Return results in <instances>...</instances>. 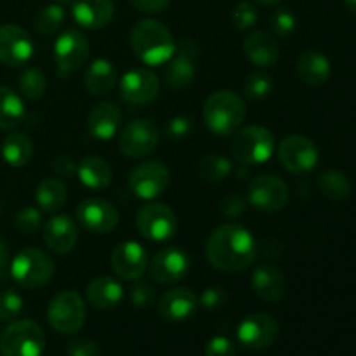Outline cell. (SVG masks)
Instances as JSON below:
<instances>
[{"instance_id": "6da1fadb", "label": "cell", "mask_w": 356, "mask_h": 356, "mask_svg": "<svg viewBox=\"0 0 356 356\" xmlns=\"http://www.w3.org/2000/svg\"><path fill=\"white\" fill-rule=\"evenodd\" d=\"M257 252L259 245L252 233L235 222L218 226L205 245L209 263L225 273H235L249 268L256 261Z\"/></svg>"}, {"instance_id": "7a4b0ae2", "label": "cell", "mask_w": 356, "mask_h": 356, "mask_svg": "<svg viewBox=\"0 0 356 356\" xmlns=\"http://www.w3.org/2000/svg\"><path fill=\"white\" fill-rule=\"evenodd\" d=\"M134 54L148 66L165 65L176 51V40L163 23L156 19H141L131 31Z\"/></svg>"}, {"instance_id": "3957f363", "label": "cell", "mask_w": 356, "mask_h": 356, "mask_svg": "<svg viewBox=\"0 0 356 356\" xmlns=\"http://www.w3.org/2000/svg\"><path fill=\"white\" fill-rule=\"evenodd\" d=\"M247 117L245 101L232 90L211 94L204 104V120L216 136H232L242 127Z\"/></svg>"}, {"instance_id": "277c9868", "label": "cell", "mask_w": 356, "mask_h": 356, "mask_svg": "<svg viewBox=\"0 0 356 356\" xmlns=\"http://www.w3.org/2000/svg\"><path fill=\"white\" fill-rule=\"evenodd\" d=\"M54 261L47 252L35 247L21 250L10 263V277L19 287L35 291L54 277Z\"/></svg>"}, {"instance_id": "5b68a950", "label": "cell", "mask_w": 356, "mask_h": 356, "mask_svg": "<svg viewBox=\"0 0 356 356\" xmlns=\"http://www.w3.org/2000/svg\"><path fill=\"white\" fill-rule=\"evenodd\" d=\"M275 153V136L261 125L238 129L232 141V156L240 165L264 163Z\"/></svg>"}, {"instance_id": "8992f818", "label": "cell", "mask_w": 356, "mask_h": 356, "mask_svg": "<svg viewBox=\"0 0 356 356\" xmlns=\"http://www.w3.org/2000/svg\"><path fill=\"white\" fill-rule=\"evenodd\" d=\"M45 348V334L31 320L13 322L0 337L3 356H40Z\"/></svg>"}, {"instance_id": "52a82bcc", "label": "cell", "mask_w": 356, "mask_h": 356, "mask_svg": "<svg viewBox=\"0 0 356 356\" xmlns=\"http://www.w3.org/2000/svg\"><path fill=\"white\" fill-rule=\"evenodd\" d=\"M47 320L59 334H75L86 322V306L75 291H61L51 299L47 308Z\"/></svg>"}, {"instance_id": "ba28073f", "label": "cell", "mask_w": 356, "mask_h": 356, "mask_svg": "<svg viewBox=\"0 0 356 356\" xmlns=\"http://www.w3.org/2000/svg\"><path fill=\"white\" fill-rule=\"evenodd\" d=\"M160 141L156 124L148 118H136L118 132V148L129 159H143L155 152Z\"/></svg>"}, {"instance_id": "9c48e42d", "label": "cell", "mask_w": 356, "mask_h": 356, "mask_svg": "<svg viewBox=\"0 0 356 356\" xmlns=\"http://www.w3.org/2000/svg\"><path fill=\"white\" fill-rule=\"evenodd\" d=\"M90 45L86 35L80 30H66L56 38L54 44V59L58 75L61 79L73 75L79 72L89 59Z\"/></svg>"}, {"instance_id": "30bf717a", "label": "cell", "mask_w": 356, "mask_h": 356, "mask_svg": "<svg viewBox=\"0 0 356 356\" xmlns=\"http://www.w3.org/2000/svg\"><path fill=\"white\" fill-rule=\"evenodd\" d=\"M200 47L193 38H183L176 45V51L165 63L163 80L172 90L184 89L190 86L197 73V59Z\"/></svg>"}, {"instance_id": "8fae6325", "label": "cell", "mask_w": 356, "mask_h": 356, "mask_svg": "<svg viewBox=\"0 0 356 356\" xmlns=\"http://www.w3.org/2000/svg\"><path fill=\"white\" fill-rule=\"evenodd\" d=\"M136 226L145 238L165 242L176 235L177 218L165 204H146L138 211Z\"/></svg>"}, {"instance_id": "7c38bea8", "label": "cell", "mask_w": 356, "mask_h": 356, "mask_svg": "<svg viewBox=\"0 0 356 356\" xmlns=\"http://www.w3.org/2000/svg\"><path fill=\"white\" fill-rule=\"evenodd\" d=\"M278 159L282 165L292 174H308L320 160L318 146L301 134L287 136L278 146Z\"/></svg>"}, {"instance_id": "4fadbf2b", "label": "cell", "mask_w": 356, "mask_h": 356, "mask_svg": "<svg viewBox=\"0 0 356 356\" xmlns=\"http://www.w3.org/2000/svg\"><path fill=\"white\" fill-rule=\"evenodd\" d=\"M247 200L257 211L278 212L287 205L289 188L282 177L275 174H261L250 181Z\"/></svg>"}, {"instance_id": "5bb4252c", "label": "cell", "mask_w": 356, "mask_h": 356, "mask_svg": "<svg viewBox=\"0 0 356 356\" xmlns=\"http://www.w3.org/2000/svg\"><path fill=\"white\" fill-rule=\"evenodd\" d=\"M191 268V259L181 247H165L159 250L148 263L149 277L162 285H172L183 280Z\"/></svg>"}, {"instance_id": "9a60e30c", "label": "cell", "mask_w": 356, "mask_h": 356, "mask_svg": "<svg viewBox=\"0 0 356 356\" xmlns=\"http://www.w3.org/2000/svg\"><path fill=\"white\" fill-rule=\"evenodd\" d=\"M170 183V172L165 163L152 162L139 163L129 176V188L136 197L143 200H153L167 190Z\"/></svg>"}, {"instance_id": "2e32d148", "label": "cell", "mask_w": 356, "mask_h": 356, "mask_svg": "<svg viewBox=\"0 0 356 356\" xmlns=\"http://www.w3.org/2000/svg\"><path fill=\"white\" fill-rule=\"evenodd\" d=\"M159 92V76L148 68L129 70L120 80V97L131 106H145L155 101Z\"/></svg>"}, {"instance_id": "e0dca14e", "label": "cell", "mask_w": 356, "mask_h": 356, "mask_svg": "<svg viewBox=\"0 0 356 356\" xmlns=\"http://www.w3.org/2000/svg\"><path fill=\"white\" fill-rule=\"evenodd\" d=\"M236 337L247 350H266L277 341L278 323L268 313H252L242 320L238 330H236Z\"/></svg>"}, {"instance_id": "ac0fdd59", "label": "cell", "mask_w": 356, "mask_h": 356, "mask_svg": "<svg viewBox=\"0 0 356 356\" xmlns=\"http://www.w3.org/2000/svg\"><path fill=\"white\" fill-rule=\"evenodd\" d=\"M33 56V42L28 31L17 24L0 26V63L9 68L26 65Z\"/></svg>"}, {"instance_id": "d6986e66", "label": "cell", "mask_w": 356, "mask_h": 356, "mask_svg": "<svg viewBox=\"0 0 356 356\" xmlns=\"http://www.w3.org/2000/svg\"><path fill=\"white\" fill-rule=\"evenodd\" d=\"M76 221L82 228L90 233H108L117 228L118 216L117 207L103 198H87L76 207Z\"/></svg>"}, {"instance_id": "ffe728a7", "label": "cell", "mask_w": 356, "mask_h": 356, "mask_svg": "<svg viewBox=\"0 0 356 356\" xmlns=\"http://www.w3.org/2000/svg\"><path fill=\"white\" fill-rule=\"evenodd\" d=\"M148 254L138 242H122L111 252V268L124 280H138L148 270Z\"/></svg>"}, {"instance_id": "44dd1931", "label": "cell", "mask_w": 356, "mask_h": 356, "mask_svg": "<svg viewBox=\"0 0 356 356\" xmlns=\"http://www.w3.org/2000/svg\"><path fill=\"white\" fill-rule=\"evenodd\" d=\"M44 242L54 254H68L79 242V228L70 216H54L44 226Z\"/></svg>"}, {"instance_id": "7402d4cb", "label": "cell", "mask_w": 356, "mask_h": 356, "mask_svg": "<svg viewBox=\"0 0 356 356\" xmlns=\"http://www.w3.org/2000/svg\"><path fill=\"white\" fill-rule=\"evenodd\" d=\"M250 285L257 298L264 302H278L287 291V280L275 264H261L250 277Z\"/></svg>"}, {"instance_id": "603a6c76", "label": "cell", "mask_w": 356, "mask_h": 356, "mask_svg": "<svg viewBox=\"0 0 356 356\" xmlns=\"http://www.w3.org/2000/svg\"><path fill=\"white\" fill-rule=\"evenodd\" d=\"M122 127V111L111 101H101L92 108L87 118V129L90 136L101 141L115 138Z\"/></svg>"}, {"instance_id": "cb8c5ba5", "label": "cell", "mask_w": 356, "mask_h": 356, "mask_svg": "<svg viewBox=\"0 0 356 356\" xmlns=\"http://www.w3.org/2000/svg\"><path fill=\"white\" fill-rule=\"evenodd\" d=\"M198 308V298L186 287L170 289L159 302V312L167 322H183L195 315Z\"/></svg>"}, {"instance_id": "d4e9b609", "label": "cell", "mask_w": 356, "mask_h": 356, "mask_svg": "<svg viewBox=\"0 0 356 356\" xmlns=\"http://www.w3.org/2000/svg\"><path fill=\"white\" fill-rule=\"evenodd\" d=\"M72 13L76 24L86 30H101L113 19L115 7L111 0H75Z\"/></svg>"}, {"instance_id": "484cf974", "label": "cell", "mask_w": 356, "mask_h": 356, "mask_svg": "<svg viewBox=\"0 0 356 356\" xmlns=\"http://www.w3.org/2000/svg\"><path fill=\"white\" fill-rule=\"evenodd\" d=\"M247 59L259 68H270L280 59V45L268 31H252L243 40Z\"/></svg>"}, {"instance_id": "4316f807", "label": "cell", "mask_w": 356, "mask_h": 356, "mask_svg": "<svg viewBox=\"0 0 356 356\" xmlns=\"http://www.w3.org/2000/svg\"><path fill=\"white\" fill-rule=\"evenodd\" d=\"M296 68H298L299 79L313 87H320L329 82L330 73H332L329 58L323 52L315 51V49L302 52L298 58Z\"/></svg>"}, {"instance_id": "83f0119b", "label": "cell", "mask_w": 356, "mask_h": 356, "mask_svg": "<svg viewBox=\"0 0 356 356\" xmlns=\"http://www.w3.org/2000/svg\"><path fill=\"white\" fill-rule=\"evenodd\" d=\"M117 83V70L108 59L99 58L92 61L83 75V86L90 96L103 97L113 90Z\"/></svg>"}, {"instance_id": "f1b7e54d", "label": "cell", "mask_w": 356, "mask_h": 356, "mask_svg": "<svg viewBox=\"0 0 356 356\" xmlns=\"http://www.w3.org/2000/svg\"><path fill=\"white\" fill-rule=\"evenodd\" d=\"M87 301L97 309H111L118 306V302L124 298V287L120 282L108 275L96 277L87 285Z\"/></svg>"}, {"instance_id": "f546056e", "label": "cell", "mask_w": 356, "mask_h": 356, "mask_svg": "<svg viewBox=\"0 0 356 356\" xmlns=\"http://www.w3.org/2000/svg\"><path fill=\"white\" fill-rule=\"evenodd\" d=\"M76 174L82 184H86L90 190H104L111 183V167L101 156H86L82 162L76 165Z\"/></svg>"}, {"instance_id": "4dcf8cb0", "label": "cell", "mask_w": 356, "mask_h": 356, "mask_svg": "<svg viewBox=\"0 0 356 356\" xmlns=\"http://www.w3.org/2000/svg\"><path fill=\"white\" fill-rule=\"evenodd\" d=\"M35 200H37V205L44 212L61 211L66 205V200H68L66 184L59 177H45L37 186Z\"/></svg>"}, {"instance_id": "1f68e13d", "label": "cell", "mask_w": 356, "mask_h": 356, "mask_svg": "<svg viewBox=\"0 0 356 356\" xmlns=\"http://www.w3.org/2000/svg\"><path fill=\"white\" fill-rule=\"evenodd\" d=\"M24 103L19 94L6 86H0V129L10 131L24 120Z\"/></svg>"}, {"instance_id": "d6a6232c", "label": "cell", "mask_w": 356, "mask_h": 356, "mask_svg": "<svg viewBox=\"0 0 356 356\" xmlns=\"http://www.w3.org/2000/svg\"><path fill=\"white\" fill-rule=\"evenodd\" d=\"M33 156V143L23 132H13L2 143V159L10 167H24Z\"/></svg>"}, {"instance_id": "836d02e7", "label": "cell", "mask_w": 356, "mask_h": 356, "mask_svg": "<svg viewBox=\"0 0 356 356\" xmlns=\"http://www.w3.org/2000/svg\"><path fill=\"white\" fill-rule=\"evenodd\" d=\"M233 172L232 160L222 155H207L197 165V174L205 183L225 181Z\"/></svg>"}, {"instance_id": "e575fe53", "label": "cell", "mask_w": 356, "mask_h": 356, "mask_svg": "<svg viewBox=\"0 0 356 356\" xmlns=\"http://www.w3.org/2000/svg\"><path fill=\"white\" fill-rule=\"evenodd\" d=\"M316 184H318V190L322 191L323 197L330 198V200H344L351 193L350 179H348L346 174L339 172V170H327V172L320 174Z\"/></svg>"}, {"instance_id": "d590c367", "label": "cell", "mask_w": 356, "mask_h": 356, "mask_svg": "<svg viewBox=\"0 0 356 356\" xmlns=\"http://www.w3.org/2000/svg\"><path fill=\"white\" fill-rule=\"evenodd\" d=\"M65 7L59 6V3H49V6L42 7L33 17V26L35 30L40 35H52L63 26L65 23Z\"/></svg>"}, {"instance_id": "8d00e7d4", "label": "cell", "mask_w": 356, "mask_h": 356, "mask_svg": "<svg viewBox=\"0 0 356 356\" xmlns=\"http://www.w3.org/2000/svg\"><path fill=\"white\" fill-rule=\"evenodd\" d=\"M47 90V79L37 66H30L19 76V94L24 99L37 101Z\"/></svg>"}, {"instance_id": "74e56055", "label": "cell", "mask_w": 356, "mask_h": 356, "mask_svg": "<svg viewBox=\"0 0 356 356\" xmlns=\"http://www.w3.org/2000/svg\"><path fill=\"white\" fill-rule=\"evenodd\" d=\"M273 90V80L268 73L257 72L247 76L245 83H243V96L249 101H261L268 97Z\"/></svg>"}, {"instance_id": "f35d334b", "label": "cell", "mask_w": 356, "mask_h": 356, "mask_svg": "<svg viewBox=\"0 0 356 356\" xmlns=\"http://www.w3.org/2000/svg\"><path fill=\"white\" fill-rule=\"evenodd\" d=\"M23 298L13 289H6L0 292V320L2 322H14L23 313Z\"/></svg>"}, {"instance_id": "ab89813d", "label": "cell", "mask_w": 356, "mask_h": 356, "mask_svg": "<svg viewBox=\"0 0 356 356\" xmlns=\"http://www.w3.org/2000/svg\"><path fill=\"white\" fill-rule=\"evenodd\" d=\"M16 228L26 235H33L42 228V214L37 207H23L16 214Z\"/></svg>"}, {"instance_id": "60d3db41", "label": "cell", "mask_w": 356, "mask_h": 356, "mask_svg": "<svg viewBox=\"0 0 356 356\" xmlns=\"http://www.w3.org/2000/svg\"><path fill=\"white\" fill-rule=\"evenodd\" d=\"M232 21H233V26L236 30H249L252 28L254 24L257 23V10L252 3H247V2H240L233 7V13H232Z\"/></svg>"}, {"instance_id": "b9f144b4", "label": "cell", "mask_w": 356, "mask_h": 356, "mask_svg": "<svg viewBox=\"0 0 356 356\" xmlns=\"http://www.w3.org/2000/svg\"><path fill=\"white\" fill-rule=\"evenodd\" d=\"M191 131H193V118L186 117V115H177V117L170 118L165 127L167 138L172 139V141L188 138Z\"/></svg>"}, {"instance_id": "7bdbcfd3", "label": "cell", "mask_w": 356, "mask_h": 356, "mask_svg": "<svg viewBox=\"0 0 356 356\" xmlns=\"http://www.w3.org/2000/svg\"><path fill=\"white\" fill-rule=\"evenodd\" d=\"M270 23L275 33H277L278 37L284 38L289 37V35L296 30V23H298V21H296V16L289 9H278L277 13L271 16Z\"/></svg>"}, {"instance_id": "ee69618b", "label": "cell", "mask_w": 356, "mask_h": 356, "mask_svg": "<svg viewBox=\"0 0 356 356\" xmlns=\"http://www.w3.org/2000/svg\"><path fill=\"white\" fill-rule=\"evenodd\" d=\"M247 200L240 195L233 193V195H226L221 202H219V214L225 216V218L232 219V218H238L243 211H245Z\"/></svg>"}, {"instance_id": "f6af8a7d", "label": "cell", "mask_w": 356, "mask_h": 356, "mask_svg": "<svg viewBox=\"0 0 356 356\" xmlns=\"http://www.w3.org/2000/svg\"><path fill=\"white\" fill-rule=\"evenodd\" d=\"M70 356H101V350L94 341L86 337H75L66 346Z\"/></svg>"}, {"instance_id": "bcb514c9", "label": "cell", "mask_w": 356, "mask_h": 356, "mask_svg": "<svg viewBox=\"0 0 356 356\" xmlns=\"http://www.w3.org/2000/svg\"><path fill=\"white\" fill-rule=\"evenodd\" d=\"M225 302H226V292L222 291L221 287L205 289V291L202 292L200 298H198V305H202L204 308L211 309V312L222 308V306H225Z\"/></svg>"}, {"instance_id": "7dc6e473", "label": "cell", "mask_w": 356, "mask_h": 356, "mask_svg": "<svg viewBox=\"0 0 356 356\" xmlns=\"http://www.w3.org/2000/svg\"><path fill=\"white\" fill-rule=\"evenodd\" d=\"M205 356H235V344L225 336H216L205 346Z\"/></svg>"}, {"instance_id": "c3c4849f", "label": "cell", "mask_w": 356, "mask_h": 356, "mask_svg": "<svg viewBox=\"0 0 356 356\" xmlns=\"http://www.w3.org/2000/svg\"><path fill=\"white\" fill-rule=\"evenodd\" d=\"M129 296H131L132 305L138 306V308H145L153 301L155 292H153L152 285L146 284V282H136L131 287V294Z\"/></svg>"}, {"instance_id": "681fc988", "label": "cell", "mask_w": 356, "mask_h": 356, "mask_svg": "<svg viewBox=\"0 0 356 356\" xmlns=\"http://www.w3.org/2000/svg\"><path fill=\"white\" fill-rule=\"evenodd\" d=\"M132 6L146 14H159L169 7L170 0H131Z\"/></svg>"}, {"instance_id": "f907efd6", "label": "cell", "mask_w": 356, "mask_h": 356, "mask_svg": "<svg viewBox=\"0 0 356 356\" xmlns=\"http://www.w3.org/2000/svg\"><path fill=\"white\" fill-rule=\"evenodd\" d=\"M52 169H54V172L58 174V176H70V174L75 172L76 165L73 163L72 159H68V156H59V159H56L54 162H52Z\"/></svg>"}, {"instance_id": "816d5d0a", "label": "cell", "mask_w": 356, "mask_h": 356, "mask_svg": "<svg viewBox=\"0 0 356 356\" xmlns=\"http://www.w3.org/2000/svg\"><path fill=\"white\" fill-rule=\"evenodd\" d=\"M7 266H9V250H7L6 243L0 240V278H3L6 275Z\"/></svg>"}, {"instance_id": "f5cc1de1", "label": "cell", "mask_w": 356, "mask_h": 356, "mask_svg": "<svg viewBox=\"0 0 356 356\" xmlns=\"http://www.w3.org/2000/svg\"><path fill=\"white\" fill-rule=\"evenodd\" d=\"M344 6H346V9L350 10L351 14L356 16V0H344Z\"/></svg>"}, {"instance_id": "db71d44e", "label": "cell", "mask_w": 356, "mask_h": 356, "mask_svg": "<svg viewBox=\"0 0 356 356\" xmlns=\"http://www.w3.org/2000/svg\"><path fill=\"white\" fill-rule=\"evenodd\" d=\"M254 2L261 3V6H266V7H273L277 6V3H280L282 0H254Z\"/></svg>"}, {"instance_id": "11a10c76", "label": "cell", "mask_w": 356, "mask_h": 356, "mask_svg": "<svg viewBox=\"0 0 356 356\" xmlns=\"http://www.w3.org/2000/svg\"><path fill=\"white\" fill-rule=\"evenodd\" d=\"M56 3H59V6L63 7H72L73 3H75V0H54Z\"/></svg>"}]
</instances>
